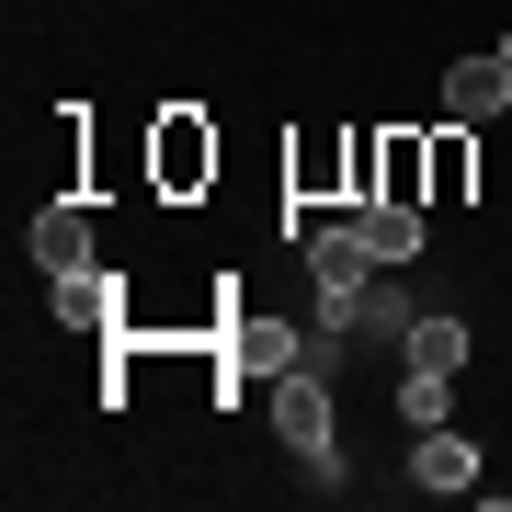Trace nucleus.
<instances>
[{"label":"nucleus","mask_w":512,"mask_h":512,"mask_svg":"<svg viewBox=\"0 0 512 512\" xmlns=\"http://www.w3.org/2000/svg\"><path fill=\"white\" fill-rule=\"evenodd\" d=\"M467 171H478V126H444V137H433V205H456Z\"/></svg>","instance_id":"f8f14e48"},{"label":"nucleus","mask_w":512,"mask_h":512,"mask_svg":"<svg viewBox=\"0 0 512 512\" xmlns=\"http://www.w3.org/2000/svg\"><path fill=\"white\" fill-rule=\"evenodd\" d=\"M92 217H80V205H46V217H35V274L57 285V274H92Z\"/></svg>","instance_id":"6e6552de"},{"label":"nucleus","mask_w":512,"mask_h":512,"mask_svg":"<svg viewBox=\"0 0 512 512\" xmlns=\"http://www.w3.org/2000/svg\"><path fill=\"white\" fill-rule=\"evenodd\" d=\"M410 319H421V308H410L387 274H376L365 296H319V330H342V342H387V353H399V342H410Z\"/></svg>","instance_id":"20e7f679"},{"label":"nucleus","mask_w":512,"mask_h":512,"mask_svg":"<svg viewBox=\"0 0 512 512\" xmlns=\"http://www.w3.org/2000/svg\"><path fill=\"white\" fill-rule=\"evenodd\" d=\"M410 490H433V501L478 490V433H456V421H433V433L410 444Z\"/></svg>","instance_id":"39448f33"},{"label":"nucleus","mask_w":512,"mask_h":512,"mask_svg":"<svg viewBox=\"0 0 512 512\" xmlns=\"http://www.w3.org/2000/svg\"><path fill=\"white\" fill-rule=\"evenodd\" d=\"M353 217H365V239H376V262H387V274H399V262H421V251H433V217H421V205H399V194H376V205H353Z\"/></svg>","instance_id":"1a4fd4ad"},{"label":"nucleus","mask_w":512,"mask_h":512,"mask_svg":"<svg viewBox=\"0 0 512 512\" xmlns=\"http://www.w3.org/2000/svg\"><path fill=\"white\" fill-rule=\"evenodd\" d=\"M501 69H512V35H501Z\"/></svg>","instance_id":"4468645a"},{"label":"nucleus","mask_w":512,"mask_h":512,"mask_svg":"<svg viewBox=\"0 0 512 512\" xmlns=\"http://www.w3.org/2000/svg\"><path fill=\"white\" fill-rule=\"evenodd\" d=\"M444 410H456V387H444V376H399V421H410V433H433Z\"/></svg>","instance_id":"ddd939ff"},{"label":"nucleus","mask_w":512,"mask_h":512,"mask_svg":"<svg viewBox=\"0 0 512 512\" xmlns=\"http://www.w3.org/2000/svg\"><path fill=\"white\" fill-rule=\"evenodd\" d=\"M285 183H296V205H319V194H353V137H308L285 160Z\"/></svg>","instance_id":"9d476101"},{"label":"nucleus","mask_w":512,"mask_h":512,"mask_svg":"<svg viewBox=\"0 0 512 512\" xmlns=\"http://www.w3.org/2000/svg\"><path fill=\"white\" fill-rule=\"evenodd\" d=\"M501 103H512V69H501V46H490V57H456V69H444V114H456V126H490Z\"/></svg>","instance_id":"0eeeda50"},{"label":"nucleus","mask_w":512,"mask_h":512,"mask_svg":"<svg viewBox=\"0 0 512 512\" xmlns=\"http://www.w3.org/2000/svg\"><path fill=\"white\" fill-rule=\"evenodd\" d=\"M148 171H160V194H205L217 183V126H205L194 103L160 114V148H148Z\"/></svg>","instance_id":"f03ea898"},{"label":"nucleus","mask_w":512,"mask_h":512,"mask_svg":"<svg viewBox=\"0 0 512 512\" xmlns=\"http://www.w3.org/2000/svg\"><path fill=\"white\" fill-rule=\"evenodd\" d=\"M399 376H444V387H456L467 376V319L456 308H421L410 342H399Z\"/></svg>","instance_id":"423d86ee"},{"label":"nucleus","mask_w":512,"mask_h":512,"mask_svg":"<svg viewBox=\"0 0 512 512\" xmlns=\"http://www.w3.org/2000/svg\"><path fill=\"white\" fill-rule=\"evenodd\" d=\"M262 399H274V433H285V456L308 467V490H342V421H330V376L285 365V376H262Z\"/></svg>","instance_id":"f257e3e1"},{"label":"nucleus","mask_w":512,"mask_h":512,"mask_svg":"<svg viewBox=\"0 0 512 512\" xmlns=\"http://www.w3.org/2000/svg\"><path fill=\"white\" fill-rule=\"evenodd\" d=\"M376 274H387V262H376L365 217H330V228H308V285H319V296H365Z\"/></svg>","instance_id":"7ed1b4c3"},{"label":"nucleus","mask_w":512,"mask_h":512,"mask_svg":"<svg viewBox=\"0 0 512 512\" xmlns=\"http://www.w3.org/2000/svg\"><path fill=\"white\" fill-rule=\"evenodd\" d=\"M57 319L69 330H114V274L92 262V274H57Z\"/></svg>","instance_id":"9b49d317"}]
</instances>
